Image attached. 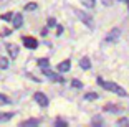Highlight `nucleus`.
<instances>
[{"mask_svg":"<svg viewBox=\"0 0 129 127\" xmlns=\"http://www.w3.org/2000/svg\"><path fill=\"white\" fill-rule=\"evenodd\" d=\"M98 82L101 84L103 88L106 91H111V93H114V94H118V96H126V91L122 89L119 84H116V82H111V81H104L103 78H98Z\"/></svg>","mask_w":129,"mask_h":127,"instance_id":"1","label":"nucleus"},{"mask_svg":"<svg viewBox=\"0 0 129 127\" xmlns=\"http://www.w3.org/2000/svg\"><path fill=\"white\" fill-rule=\"evenodd\" d=\"M22 43H23V46L28 48V50H37L38 48V41L35 40L33 36H23L22 38Z\"/></svg>","mask_w":129,"mask_h":127,"instance_id":"2","label":"nucleus"},{"mask_svg":"<svg viewBox=\"0 0 129 127\" xmlns=\"http://www.w3.org/2000/svg\"><path fill=\"white\" fill-rule=\"evenodd\" d=\"M33 99L37 101V104L38 106H42V107H46L48 106V97H46V94H43V93H35L33 94Z\"/></svg>","mask_w":129,"mask_h":127,"instance_id":"3","label":"nucleus"},{"mask_svg":"<svg viewBox=\"0 0 129 127\" xmlns=\"http://www.w3.org/2000/svg\"><path fill=\"white\" fill-rule=\"evenodd\" d=\"M70 68H71V61H70V60H64V61H61V63L56 66V69L60 73H68Z\"/></svg>","mask_w":129,"mask_h":127,"instance_id":"4","label":"nucleus"},{"mask_svg":"<svg viewBox=\"0 0 129 127\" xmlns=\"http://www.w3.org/2000/svg\"><path fill=\"white\" fill-rule=\"evenodd\" d=\"M119 33H121L119 28H113V30L109 31V35L106 36V41H109V43H111V41H116L119 38Z\"/></svg>","mask_w":129,"mask_h":127,"instance_id":"5","label":"nucleus"},{"mask_svg":"<svg viewBox=\"0 0 129 127\" xmlns=\"http://www.w3.org/2000/svg\"><path fill=\"white\" fill-rule=\"evenodd\" d=\"M13 28H20L22 26V23H23V17H22V13H17V15H13Z\"/></svg>","mask_w":129,"mask_h":127,"instance_id":"6","label":"nucleus"},{"mask_svg":"<svg viewBox=\"0 0 129 127\" xmlns=\"http://www.w3.org/2000/svg\"><path fill=\"white\" fill-rule=\"evenodd\" d=\"M40 124V119H27V120H23L20 125L22 127H28V125H38Z\"/></svg>","mask_w":129,"mask_h":127,"instance_id":"7","label":"nucleus"},{"mask_svg":"<svg viewBox=\"0 0 129 127\" xmlns=\"http://www.w3.org/2000/svg\"><path fill=\"white\" fill-rule=\"evenodd\" d=\"M80 66L83 68V69H89V68H91V61H89V58H86V56L81 58V60H80Z\"/></svg>","mask_w":129,"mask_h":127,"instance_id":"8","label":"nucleus"},{"mask_svg":"<svg viewBox=\"0 0 129 127\" xmlns=\"http://www.w3.org/2000/svg\"><path fill=\"white\" fill-rule=\"evenodd\" d=\"M76 15L80 17V18L83 20V22L86 23V25H89V26H91V18H89V17H88V15H84V13H81L80 10H76Z\"/></svg>","mask_w":129,"mask_h":127,"instance_id":"9","label":"nucleus"},{"mask_svg":"<svg viewBox=\"0 0 129 127\" xmlns=\"http://www.w3.org/2000/svg\"><path fill=\"white\" fill-rule=\"evenodd\" d=\"M13 15H15L13 12H7V13H4V15H2V20H4V22H12Z\"/></svg>","mask_w":129,"mask_h":127,"instance_id":"10","label":"nucleus"},{"mask_svg":"<svg viewBox=\"0 0 129 127\" xmlns=\"http://www.w3.org/2000/svg\"><path fill=\"white\" fill-rule=\"evenodd\" d=\"M12 117H13V112H10V114H2V112H0V122H5V120H10Z\"/></svg>","mask_w":129,"mask_h":127,"instance_id":"11","label":"nucleus"},{"mask_svg":"<svg viewBox=\"0 0 129 127\" xmlns=\"http://www.w3.org/2000/svg\"><path fill=\"white\" fill-rule=\"evenodd\" d=\"M7 48H8V51H10V55L13 56V58H15V56L18 55V48H15V45H8Z\"/></svg>","mask_w":129,"mask_h":127,"instance_id":"12","label":"nucleus"},{"mask_svg":"<svg viewBox=\"0 0 129 127\" xmlns=\"http://www.w3.org/2000/svg\"><path fill=\"white\" fill-rule=\"evenodd\" d=\"M84 99H86V101H94V99H98V94L96 93H88V94H84Z\"/></svg>","mask_w":129,"mask_h":127,"instance_id":"13","label":"nucleus"},{"mask_svg":"<svg viewBox=\"0 0 129 127\" xmlns=\"http://www.w3.org/2000/svg\"><path fill=\"white\" fill-rule=\"evenodd\" d=\"M48 60H46V58H40V60H38V66H42V68H48Z\"/></svg>","mask_w":129,"mask_h":127,"instance_id":"14","label":"nucleus"},{"mask_svg":"<svg viewBox=\"0 0 129 127\" xmlns=\"http://www.w3.org/2000/svg\"><path fill=\"white\" fill-rule=\"evenodd\" d=\"M71 84H73V88H76V89H81V88H83V82H81L80 79H73Z\"/></svg>","mask_w":129,"mask_h":127,"instance_id":"15","label":"nucleus"},{"mask_svg":"<svg viewBox=\"0 0 129 127\" xmlns=\"http://www.w3.org/2000/svg\"><path fill=\"white\" fill-rule=\"evenodd\" d=\"M0 68H2V69L8 68V61H7V58H2V60H0Z\"/></svg>","mask_w":129,"mask_h":127,"instance_id":"16","label":"nucleus"},{"mask_svg":"<svg viewBox=\"0 0 129 127\" xmlns=\"http://www.w3.org/2000/svg\"><path fill=\"white\" fill-rule=\"evenodd\" d=\"M0 104H10V99L5 97L4 94H0Z\"/></svg>","mask_w":129,"mask_h":127,"instance_id":"17","label":"nucleus"},{"mask_svg":"<svg viewBox=\"0 0 129 127\" xmlns=\"http://www.w3.org/2000/svg\"><path fill=\"white\" fill-rule=\"evenodd\" d=\"M58 23H56V20L55 18H48V28H55Z\"/></svg>","mask_w":129,"mask_h":127,"instance_id":"18","label":"nucleus"},{"mask_svg":"<svg viewBox=\"0 0 129 127\" xmlns=\"http://www.w3.org/2000/svg\"><path fill=\"white\" fill-rule=\"evenodd\" d=\"M35 8H37V4H33V2L25 5V10H35Z\"/></svg>","mask_w":129,"mask_h":127,"instance_id":"19","label":"nucleus"},{"mask_svg":"<svg viewBox=\"0 0 129 127\" xmlns=\"http://www.w3.org/2000/svg\"><path fill=\"white\" fill-rule=\"evenodd\" d=\"M83 4L86 5V7H89V8H91L93 5H94V0H83Z\"/></svg>","mask_w":129,"mask_h":127,"instance_id":"20","label":"nucleus"},{"mask_svg":"<svg viewBox=\"0 0 129 127\" xmlns=\"http://www.w3.org/2000/svg\"><path fill=\"white\" fill-rule=\"evenodd\" d=\"M55 125H60V127H64V125H66V122H64V120H61V119H56V120H55Z\"/></svg>","mask_w":129,"mask_h":127,"instance_id":"21","label":"nucleus"},{"mask_svg":"<svg viewBox=\"0 0 129 127\" xmlns=\"http://www.w3.org/2000/svg\"><path fill=\"white\" fill-rule=\"evenodd\" d=\"M63 33V26L61 25H56V35H61Z\"/></svg>","mask_w":129,"mask_h":127,"instance_id":"22","label":"nucleus"},{"mask_svg":"<svg viewBox=\"0 0 129 127\" xmlns=\"http://www.w3.org/2000/svg\"><path fill=\"white\" fill-rule=\"evenodd\" d=\"M8 35H10V30H4L2 31V36H8Z\"/></svg>","mask_w":129,"mask_h":127,"instance_id":"23","label":"nucleus"}]
</instances>
